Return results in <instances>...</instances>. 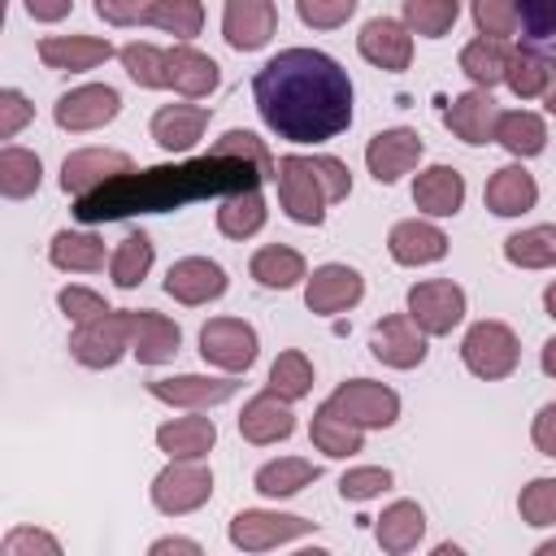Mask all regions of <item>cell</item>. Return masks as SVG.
<instances>
[{
  "instance_id": "obj_1",
  "label": "cell",
  "mask_w": 556,
  "mask_h": 556,
  "mask_svg": "<svg viewBox=\"0 0 556 556\" xmlns=\"http://www.w3.org/2000/svg\"><path fill=\"white\" fill-rule=\"evenodd\" d=\"M274 169L278 161L269 156L265 139H256L252 130H226L204 156L130 169L87 195H74V217L83 226H100L135 213H169L195 200H226L235 191L261 187L265 178H274Z\"/></svg>"
},
{
  "instance_id": "obj_2",
  "label": "cell",
  "mask_w": 556,
  "mask_h": 556,
  "mask_svg": "<svg viewBox=\"0 0 556 556\" xmlns=\"http://www.w3.org/2000/svg\"><path fill=\"white\" fill-rule=\"evenodd\" d=\"M261 122L287 143H326L352 126V78L317 48H282L252 78Z\"/></svg>"
},
{
  "instance_id": "obj_3",
  "label": "cell",
  "mask_w": 556,
  "mask_h": 556,
  "mask_svg": "<svg viewBox=\"0 0 556 556\" xmlns=\"http://www.w3.org/2000/svg\"><path fill=\"white\" fill-rule=\"evenodd\" d=\"M278 182V204L291 222L300 226H321L326 222V204H339L352 195V174L339 156H300L287 152L278 156L274 169Z\"/></svg>"
},
{
  "instance_id": "obj_4",
  "label": "cell",
  "mask_w": 556,
  "mask_h": 556,
  "mask_svg": "<svg viewBox=\"0 0 556 556\" xmlns=\"http://www.w3.org/2000/svg\"><path fill=\"white\" fill-rule=\"evenodd\" d=\"M460 361L473 378H486V382H500L517 369L521 361V343L513 334V326L504 321H473L460 339Z\"/></svg>"
},
{
  "instance_id": "obj_5",
  "label": "cell",
  "mask_w": 556,
  "mask_h": 556,
  "mask_svg": "<svg viewBox=\"0 0 556 556\" xmlns=\"http://www.w3.org/2000/svg\"><path fill=\"white\" fill-rule=\"evenodd\" d=\"M130 352V321H126V308H109L104 317H91L83 321L74 334H70V356L87 369H113L122 356Z\"/></svg>"
},
{
  "instance_id": "obj_6",
  "label": "cell",
  "mask_w": 556,
  "mask_h": 556,
  "mask_svg": "<svg viewBox=\"0 0 556 556\" xmlns=\"http://www.w3.org/2000/svg\"><path fill=\"white\" fill-rule=\"evenodd\" d=\"M256 330L243 317H208L200 326V356L204 365H217L226 374H248L256 365Z\"/></svg>"
},
{
  "instance_id": "obj_7",
  "label": "cell",
  "mask_w": 556,
  "mask_h": 556,
  "mask_svg": "<svg viewBox=\"0 0 556 556\" xmlns=\"http://www.w3.org/2000/svg\"><path fill=\"white\" fill-rule=\"evenodd\" d=\"M208 495H213V473L204 460H169L152 478V504L165 517L195 513L200 504H208Z\"/></svg>"
},
{
  "instance_id": "obj_8",
  "label": "cell",
  "mask_w": 556,
  "mask_h": 556,
  "mask_svg": "<svg viewBox=\"0 0 556 556\" xmlns=\"http://www.w3.org/2000/svg\"><path fill=\"white\" fill-rule=\"evenodd\" d=\"M313 530H317V521L295 517V513H269V508H243L230 517V543L243 552H269L291 539H304Z\"/></svg>"
},
{
  "instance_id": "obj_9",
  "label": "cell",
  "mask_w": 556,
  "mask_h": 556,
  "mask_svg": "<svg viewBox=\"0 0 556 556\" xmlns=\"http://www.w3.org/2000/svg\"><path fill=\"white\" fill-rule=\"evenodd\" d=\"M330 404L348 421H356L361 430H387L400 417V395L387 382H374V378H348V382H339L334 395H330Z\"/></svg>"
},
{
  "instance_id": "obj_10",
  "label": "cell",
  "mask_w": 556,
  "mask_h": 556,
  "mask_svg": "<svg viewBox=\"0 0 556 556\" xmlns=\"http://www.w3.org/2000/svg\"><path fill=\"white\" fill-rule=\"evenodd\" d=\"M117 113H122V96H117V87H109V83H83V87H70V91L56 96V104H52L56 126L70 130V135L100 130V126H109Z\"/></svg>"
},
{
  "instance_id": "obj_11",
  "label": "cell",
  "mask_w": 556,
  "mask_h": 556,
  "mask_svg": "<svg viewBox=\"0 0 556 556\" xmlns=\"http://www.w3.org/2000/svg\"><path fill=\"white\" fill-rule=\"evenodd\" d=\"M408 317L434 339V334H452L465 317V291L452 278H426L408 287Z\"/></svg>"
},
{
  "instance_id": "obj_12",
  "label": "cell",
  "mask_w": 556,
  "mask_h": 556,
  "mask_svg": "<svg viewBox=\"0 0 556 556\" xmlns=\"http://www.w3.org/2000/svg\"><path fill=\"white\" fill-rule=\"evenodd\" d=\"M361 295H365V278H361L352 265H339V261L317 265V269L308 274V282H304V304H308V313H317V317L348 313V308L361 304Z\"/></svg>"
},
{
  "instance_id": "obj_13",
  "label": "cell",
  "mask_w": 556,
  "mask_h": 556,
  "mask_svg": "<svg viewBox=\"0 0 556 556\" xmlns=\"http://www.w3.org/2000/svg\"><path fill=\"white\" fill-rule=\"evenodd\" d=\"M421 152H426V143H421L417 130L391 126V130H378V135L365 143V165H369L374 182H387V187H391V182H400L408 169H417Z\"/></svg>"
},
{
  "instance_id": "obj_14",
  "label": "cell",
  "mask_w": 556,
  "mask_h": 556,
  "mask_svg": "<svg viewBox=\"0 0 556 556\" xmlns=\"http://www.w3.org/2000/svg\"><path fill=\"white\" fill-rule=\"evenodd\" d=\"M135 161L117 148H78L61 161V191L65 195H87L104 182H113L117 174H130Z\"/></svg>"
},
{
  "instance_id": "obj_15",
  "label": "cell",
  "mask_w": 556,
  "mask_h": 556,
  "mask_svg": "<svg viewBox=\"0 0 556 556\" xmlns=\"http://www.w3.org/2000/svg\"><path fill=\"white\" fill-rule=\"evenodd\" d=\"M426 339L430 334L408 313H391L369 330V352H374V361H382L391 369H413L426 361Z\"/></svg>"
},
{
  "instance_id": "obj_16",
  "label": "cell",
  "mask_w": 556,
  "mask_h": 556,
  "mask_svg": "<svg viewBox=\"0 0 556 556\" xmlns=\"http://www.w3.org/2000/svg\"><path fill=\"white\" fill-rule=\"evenodd\" d=\"M226 287H230L226 269H222L217 261H208V256H182V261H174L169 274H165V291H169L178 304H187V308H200V304H208V300H222Z\"/></svg>"
},
{
  "instance_id": "obj_17",
  "label": "cell",
  "mask_w": 556,
  "mask_h": 556,
  "mask_svg": "<svg viewBox=\"0 0 556 556\" xmlns=\"http://www.w3.org/2000/svg\"><path fill=\"white\" fill-rule=\"evenodd\" d=\"M278 30V9L274 0H226L222 9V35L235 52H256L274 39Z\"/></svg>"
},
{
  "instance_id": "obj_18",
  "label": "cell",
  "mask_w": 556,
  "mask_h": 556,
  "mask_svg": "<svg viewBox=\"0 0 556 556\" xmlns=\"http://www.w3.org/2000/svg\"><path fill=\"white\" fill-rule=\"evenodd\" d=\"M356 48H361V56L369 65H378L387 74H400L413 61V30L404 22H395V17H369L361 26V35H356Z\"/></svg>"
},
{
  "instance_id": "obj_19",
  "label": "cell",
  "mask_w": 556,
  "mask_h": 556,
  "mask_svg": "<svg viewBox=\"0 0 556 556\" xmlns=\"http://www.w3.org/2000/svg\"><path fill=\"white\" fill-rule=\"evenodd\" d=\"M239 382L235 378H208V374H178V378H152L148 395L174 408H213L235 400Z\"/></svg>"
},
{
  "instance_id": "obj_20",
  "label": "cell",
  "mask_w": 556,
  "mask_h": 556,
  "mask_svg": "<svg viewBox=\"0 0 556 556\" xmlns=\"http://www.w3.org/2000/svg\"><path fill=\"white\" fill-rule=\"evenodd\" d=\"M495 122H500V104L491 100L486 87H473V91L456 96V100L447 104V113H443V126H447L460 143H469V148L491 143V139H495Z\"/></svg>"
},
{
  "instance_id": "obj_21",
  "label": "cell",
  "mask_w": 556,
  "mask_h": 556,
  "mask_svg": "<svg viewBox=\"0 0 556 556\" xmlns=\"http://www.w3.org/2000/svg\"><path fill=\"white\" fill-rule=\"evenodd\" d=\"M291 430H295L291 400L274 395L269 387H265L261 395H252V400L243 404V413H239V434H243L248 443H256V447L282 443V439H291Z\"/></svg>"
},
{
  "instance_id": "obj_22",
  "label": "cell",
  "mask_w": 556,
  "mask_h": 556,
  "mask_svg": "<svg viewBox=\"0 0 556 556\" xmlns=\"http://www.w3.org/2000/svg\"><path fill=\"white\" fill-rule=\"evenodd\" d=\"M126 321H130V352L139 356V365L174 361V352L182 343V330L165 313H156V308H126Z\"/></svg>"
},
{
  "instance_id": "obj_23",
  "label": "cell",
  "mask_w": 556,
  "mask_h": 556,
  "mask_svg": "<svg viewBox=\"0 0 556 556\" xmlns=\"http://www.w3.org/2000/svg\"><path fill=\"white\" fill-rule=\"evenodd\" d=\"M208 109L204 104H161L156 113H152V139H156V148L161 152H169V156H178V152H191L195 143H200V135H204V126H208Z\"/></svg>"
},
{
  "instance_id": "obj_24",
  "label": "cell",
  "mask_w": 556,
  "mask_h": 556,
  "mask_svg": "<svg viewBox=\"0 0 556 556\" xmlns=\"http://www.w3.org/2000/svg\"><path fill=\"white\" fill-rule=\"evenodd\" d=\"M109 56H113V43L96 39V35H48V39H39V61L48 70H61V74L96 70Z\"/></svg>"
},
{
  "instance_id": "obj_25",
  "label": "cell",
  "mask_w": 556,
  "mask_h": 556,
  "mask_svg": "<svg viewBox=\"0 0 556 556\" xmlns=\"http://www.w3.org/2000/svg\"><path fill=\"white\" fill-rule=\"evenodd\" d=\"M387 252H391V261H400V265H434V261L447 256V235H443L434 222L408 217V222H395V226H391Z\"/></svg>"
},
{
  "instance_id": "obj_26",
  "label": "cell",
  "mask_w": 556,
  "mask_h": 556,
  "mask_svg": "<svg viewBox=\"0 0 556 556\" xmlns=\"http://www.w3.org/2000/svg\"><path fill=\"white\" fill-rule=\"evenodd\" d=\"M217 443V426L213 417H200V408H191V417H169L165 426H156V447L169 460H204Z\"/></svg>"
},
{
  "instance_id": "obj_27",
  "label": "cell",
  "mask_w": 556,
  "mask_h": 556,
  "mask_svg": "<svg viewBox=\"0 0 556 556\" xmlns=\"http://www.w3.org/2000/svg\"><path fill=\"white\" fill-rule=\"evenodd\" d=\"M413 204L426 217H456L465 204V174L452 165H430L413 182Z\"/></svg>"
},
{
  "instance_id": "obj_28",
  "label": "cell",
  "mask_w": 556,
  "mask_h": 556,
  "mask_svg": "<svg viewBox=\"0 0 556 556\" xmlns=\"http://www.w3.org/2000/svg\"><path fill=\"white\" fill-rule=\"evenodd\" d=\"M482 200H486V208L495 217H521V213H530L539 204V182H534V174L526 165H504V169H495L486 178Z\"/></svg>"
},
{
  "instance_id": "obj_29",
  "label": "cell",
  "mask_w": 556,
  "mask_h": 556,
  "mask_svg": "<svg viewBox=\"0 0 556 556\" xmlns=\"http://www.w3.org/2000/svg\"><path fill=\"white\" fill-rule=\"evenodd\" d=\"M421 534H426V513H421L417 500H395V504L382 508V517H374V539L391 556L413 552L421 543Z\"/></svg>"
},
{
  "instance_id": "obj_30",
  "label": "cell",
  "mask_w": 556,
  "mask_h": 556,
  "mask_svg": "<svg viewBox=\"0 0 556 556\" xmlns=\"http://www.w3.org/2000/svg\"><path fill=\"white\" fill-rule=\"evenodd\" d=\"M308 439H313L317 452H326V456H334V460H348V456H356V452L365 447V430H361L356 421H348L330 400L313 408Z\"/></svg>"
},
{
  "instance_id": "obj_31",
  "label": "cell",
  "mask_w": 556,
  "mask_h": 556,
  "mask_svg": "<svg viewBox=\"0 0 556 556\" xmlns=\"http://www.w3.org/2000/svg\"><path fill=\"white\" fill-rule=\"evenodd\" d=\"M217 83H222V74H217V61H213L208 52H200V48H191V43L169 48V87H174L178 96L200 100V96H213Z\"/></svg>"
},
{
  "instance_id": "obj_32",
  "label": "cell",
  "mask_w": 556,
  "mask_h": 556,
  "mask_svg": "<svg viewBox=\"0 0 556 556\" xmlns=\"http://www.w3.org/2000/svg\"><path fill=\"white\" fill-rule=\"evenodd\" d=\"M48 261L65 274H96L104 269V239L91 230H56L48 243Z\"/></svg>"
},
{
  "instance_id": "obj_33",
  "label": "cell",
  "mask_w": 556,
  "mask_h": 556,
  "mask_svg": "<svg viewBox=\"0 0 556 556\" xmlns=\"http://www.w3.org/2000/svg\"><path fill=\"white\" fill-rule=\"evenodd\" d=\"M321 478V465L304 460V456H278V460H265L252 478V486L265 495V500H287L295 491H304L308 482Z\"/></svg>"
},
{
  "instance_id": "obj_34",
  "label": "cell",
  "mask_w": 556,
  "mask_h": 556,
  "mask_svg": "<svg viewBox=\"0 0 556 556\" xmlns=\"http://www.w3.org/2000/svg\"><path fill=\"white\" fill-rule=\"evenodd\" d=\"M508 61H513V48H508L504 39L478 35L473 43L460 48V74H465L473 87H486V91L508 78Z\"/></svg>"
},
{
  "instance_id": "obj_35",
  "label": "cell",
  "mask_w": 556,
  "mask_h": 556,
  "mask_svg": "<svg viewBox=\"0 0 556 556\" xmlns=\"http://www.w3.org/2000/svg\"><path fill=\"white\" fill-rule=\"evenodd\" d=\"M495 143H500L508 156L526 161V156H539V152L547 148V126H543L539 113L513 109V113H500V122H495Z\"/></svg>"
},
{
  "instance_id": "obj_36",
  "label": "cell",
  "mask_w": 556,
  "mask_h": 556,
  "mask_svg": "<svg viewBox=\"0 0 556 556\" xmlns=\"http://www.w3.org/2000/svg\"><path fill=\"white\" fill-rule=\"evenodd\" d=\"M248 274H252L261 287H269V291H287V287H295L300 278H308L304 256H300L295 248H287V243H265V248H256Z\"/></svg>"
},
{
  "instance_id": "obj_37",
  "label": "cell",
  "mask_w": 556,
  "mask_h": 556,
  "mask_svg": "<svg viewBox=\"0 0 556 556\" xmlns=\"http://www.w3.org/2000/svg\"><path fill=\"white\" fill-rule=\"evenodd\" d=\"M265 217H269V208H265L261 187H248V191H235V195L222 200V208H217V230H222L226 239H252V235L265 226Z\"/></svg>"
},
{
  "instance_id": "obj_38",
  "label": "cell",
  "mask_w": 556,
  "mask_h": 556,
  "mask_svg": "<svg viewBox=\"0 0 556 556\" xmlns=\"http://www.w3.org/2000/svg\"><path fill=\"white\" fill-rule=\"evenodd\" d=\"M39 178H43V161L30 148H17V143L0 148V195L26 200L39 191Z\"/></svg>"
},
{
  "instance_id": "obj_39",
  "label": "cell",
  "mask_w": 556,
  "mask_h": 556,
  "mask_svg": "<svg viewBox=\"0 0 556 556\" xmlns=\"http://www.w3.org/2000/svg\"><path fill=\"white\" fill-rule=\"evenodd\" d=\"M504 256L517 269H552L556 265V226H526L504 239Z\"/></svg>"
},
{
  "instance_id": "obj_40",
  "label": "cell",
  "mask_w": 556,
  "mask_h": 556,
  "mask_svg": "<svg viewBox=\"0 0 556 556\" xmlns=\"http://www.w3.org/2000/svg\"><path fill=\"white\" fill-rule=\"evenodd\" d=\"M556 78V61L552 56H543V52H534V48H517L513 52V61H508V87H513V96L517 100H534V96H543L547 91V83Z\"/></svg>"
},
{
  "instance_id": "obj_41",
  "label": "cell",
  "mask_w": 556,
  "mask_h": 556,
  "mask_svg": "<svg viewBox=\"0 0 556 556\" xmlns=\"http://www.w3.org/2000/svg\"><path fill=\"white\" fill-rule=\"evenodd\" d=\"M148 269H152V239H148L143 230H135V235H126V239L113 248V256H109L113 287L135 291V287L148 278Z\"/></svg>"
},
{
  "instance_id": "obj_42",
  "label": "cell",
  "mask_w": 556,
  "mask_h": 556,
  "mask_svg": "<svg viewBox=\"0 0 556 556\" xmlns=\"http://www.w3.org/2000/svg\"><path fill=\"white\" fill-rule=\"evenodd\" d=\"M517 35L526 39V48L556 61V0H517Z\"/></svg>"
},
{
  "instance_id": "obj_43",
  "label": "cell",
  "mask_w": 556,
  "mask_h": 556,
  "mask_svg": "<svg viewBox=\"0 0 556 556\" xmlns=\"http://www.w3.org/2000/svg\"><path fill=\"white\" fill-rule=\"evenodd\" d=\"M143 22L187 43V39H195L200 26H204V4H200V0H152V9H148Z\"/></svg>"
},
{
  "instance_id": "obj_44",
  "label": "cell",
  "mask_w": 556,
  "mask_h": 556,
  "mask_svg": "<svg viewBox=\"0 0 556 556\" xmlns=\"http://www.w3.org/2000/svg\"><path fill=\"white\" fill-rule=\"evenodd\" d=\"M117 56H122V70H126L139 87H148V91L169 87V48H156V43H126Z\"/></svg>"
},
{
  "instance_id": "obj_45",
  "label": "cell",
  "mask_w": 556,
  "mask_h": 556,
  "mask_svg": "<svg viewBox=\"0 0 556 556\" xmlns=\"http://www.w3.org/2000/svg\"><path fill=\"white\" fill-rule=\"evenodd\" d=\"M274 395H282V400H304L308 391H313V365H308V356L300 352V348H287V352H278V361L269 365V382H265Z\"/></svg>"
},
{
  "instance_id": "obj_46",
  "label": "cell",
  "mask_w": 556,
  "mask_h": 556,
  "mask_svg": "<svg viewBox=\"0 0 556 556\" xmlns=\"http://www.w3.org/2000/svg\"><path fill=\"white\" fill-rule=\"evenodd\" d=\"M460 17V0H404V26L426 39H443Z\"/></svg>"
},
{
  "instance_id": "obj_47",
  "label": "cell",
  "mask_w": 556,
  "mask_h": 556,
  "mask_svg": "<svg viewBox=\"0 0 556 556\" xmlns=\"http://www.w3.org/2000/svg\"><path fill=\"white\" fill-rule=\"evenodd\" d=\"M517 513L534 530L556 526V478H530L521 486V495H517Z\"/></svg>"
},
{
  "instance_id": "obj_48",
  "label": "cell",
  "mask_w": 556,
  "mask_h": 556,
  "mask_svg": "<svg viewBox=\"0 0 556 556\" xmlns=\"http://www.w3.org/2000/svg\"><path fill=\"white\" fill-rule=\"evenodd\" d=\"M469 13H473V26L478 35L486 39H513L521 17H517V0H469Z\"/></svg>"
},
{
  "instance_id": "obj_49",
  "label": "cell",
  "mask_w": 556,
  "mask_h": 556,
  "mask_svg": "<svg viewBox=\"0 0 556 556\" xmlns=\"http://www.w3.org/2000/svg\"><path fill=\"white\" fill-rule=\"evenodd\" d=\"M387 486H391V469H382V465H361V469H348L339 478V495L352 504H365V500L382 495Z\"/></svg>"
},
{
  "instance_id": "obj_50",
  "label": "cell",
  "mask_w": 556,
  "mask_h": 556,
  "mask_svg": "<svg viewBox=\"0 0 556 556\" xmlns=\"http://www.w3.org/2000/svg\"><path fill=\"white\" fill-rule=\"evenodd\" d=\"M295 13L313 30H334L356 13V0H295Z\"/></svg>"
},
{
  "instance_id": "obj_51",
  "label": "cell",
  "mask_w": 556,
  "mask_h": 556,
  "mask_svg": "<svg viewBox=\"0 0 556 556\" xmlns=\"http://www.w3.org/2000/svg\"><path fill=\"white\" fill-rule=\"evenodd\" d=\"M56 304H61V313L70 317V321H91V317H104L109 313V304H104V295H96L91 287H61L56 291Z\"/></svg>"
},
{
  "instance_id": "obj_52",
  "label": "cell",
  "mask_w": 556,
  "mask_h": 556,
  "mask_svg": "<svg viewBox=\"0 0 556 556\" xmlns=\"http://www.w3.org/2000/svg\"><path fill=\"white\" fill-rule=\"evenodd\" d=\"M0 552L4 556H35V552H43V556H56L61 552V543L48 534V530H35V526H13L9 534H4V543H0Z\"/></svg>"
},
{
  "instance_id": "obj_53",
  "label": "cell",
  "mask_w": 556,
  "mask_h": 556,
  "mask_svg": "<svg viewBox=\"0 0 556 556\" xmlns=\"http://www.w3.org/2000/svg\"><path fill=\"white\" fill-rule=\"evenodd\" d=\"M30 117H35V104L17 87H4L0 91V139H13Z\"/></svg>"
},
{
  "instance_id": "obj_54",
  "label": "cell",
  "mask_w": 556,
  "mask_h": 556,
  "mask_svg": "<svg viewBox=\"0 0 556 556\" xmlns=\"http://www.w3.org/2000/svg\"><path fill=\"white\" fill-rule=\"evenodd\" d=\"M148 9H152V0H96V13L109 26H135L148 17Z\"/></svg>"
},
{
  "instance_id": "obj_55",
  "label": "cell",
  "mask_w": 556,
  "mask_h": 556,
  "mask_svg": "<svg viewBox=\"0 0 556 556\" xmlns=\"http://www.w3.org/2000/svg\"><path fill=\"white\" fill-rule=\"evenodd\" d=\"M530 439H534V447H539L543 456H552V460H556V404H543V408L534 413Z\"/></svg>"
},
{
  "instance_id": "obj_56",
  "label": "cell",
  "mask_w": 556,
  "mask_h": 556,
  "mask_svg": "<svg viewBox=\"0 0 556 556\" xmlns=\"http://www.w3.org/2000/svg\"><path fill=\"white\" fill-rule=\"evenodd\" d=\"M22 4H26V13L35 22H61L74 9V0H22Z\"/></svg>"
},
{
  "instance_id": "obj_57",
  "label": "cell",
  "mask_w": 556,
  "mask_h": 556,
  "mask_svg": "<svg viewBox=\"0 0 556 556\" xmlns=\"http://www.w3.org/2000/svg\"><path fill=\"white\" fill-rule=\"evenodd\" d=\"M148 552H152V556H165V552H187V556H200V543H195V539H174V534H169V539H156Z\"/></svg>"
},
{
  "instance_id": "obj_58",
  "label": "cell",
  "mask_w": 556,
  "mask_h": 556,
  "mask_svg": "<svg viewBox=\"0 0 556 556\" xmlns=\"http://www.w3.org/2000/svg\"><path fill=\"white\" fill-rule=\"evenodd\" d=\"M539 365H543V374H547V378H556V339H547V343H543Z\"/></svg>"
},
{
  "instance_id": "obj_59",
  "label": "cell",
  "mask_w": 556,
  "mask_h": 556,
  "mask_svg": "<svg viewBox=\"0 0 556 556\" xmlns=\"http://www.w3.org/2000/svg\"><path fill=\"white\" fill-rule=\"evenodd\" d=\"M543 308H547V317H556V282H547V291H543Z\"/></svg>"
},
{
  "instance_id": "obj_60",
  "label": "cell",
  "mask_w": 556,
  "mask_h": 556,
  "mask_svg": "<svg viewBox=\"0 0 556 556\" xmlns=\"http://www.w3.org/2000/svg\"><path fill=\"white\" fill-rule=\"evenodd\" d=\"M543 104H547V113H556V78L547 83V91H543Z\"/></svg>"
},
{
  "instance_id": "obj_61",
  "label": "cell",
  "mask_w": 556,
  "mask_h": 556,
  "mask_svg": "<svg viewBox=\"0 0 556 556\" xmlns=\"http://www.w3.org/2000/svg\"><path fill=\"white\" fill-rule=\"evenodd\" d=\"M539 556H556V539H552V543H543V547H539Z\"/></svg>"
}]
</instances>
